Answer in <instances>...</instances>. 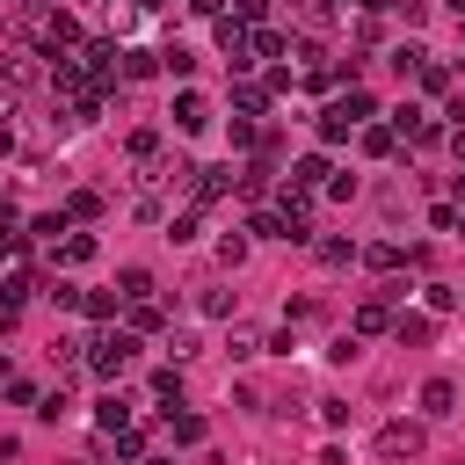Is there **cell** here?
I'll return each instance as SVG.
<instances>
[{
    "label": "cell",
    "mask_w": 465,
    "mask_h": 465,
    "mask_svg": "<svg viewBox=\"0 0 465 465\" xmlns=\"http://www.w3.org/2000/svg\"><path fill=\"white\" fill-rule=\"evenodd\" d=\"M0 392H7V400H15V407H36V400H44V392H36V385H29V378H15V371H7V385H0Z\"/></svg>",
    "instance_id": "obj_25"
},
{
    "label": "cell",
    "mask_w": 465,
    "mask_h": 465,
    "mask_svg": "<svg viewBox=\"0 0 465 465\" xmlns=\"http://www.w3.org/2000/svg\"><path fill=\"white\" fill-rule=\"evenodd\" d=\"M80 312L87 320H116V291H80Z\"/></svg>",
    "instance_id": "obj_18"
},
{
    "label": "cell",
    "mask_w": 465,
    "mask_h": 465,
    "mask_svg": "<svg viewBox=\"0 0 465 465\" xmlns=\"http://www.w3.org/2000/svg\"><path fill=\"white\" fill-rule=\"evenodd\" d=\"M218 262H225V269H240V262H247V240H240V232H225V240H218Z\"/></svg>",
    "instance_id": "obj_28"
},
{
    "label": "cell",
    "mask_w": 465,
    "mask_h": 465,
    "mask_svg": "<svg viewBox=\"0 0 465 465\" xmlns=\"http://www.w3.org/2000/svg\"><path fill=\"white\" fill-rule=\"evenodd\" d=\"M247 51H254V65L262 58H283V29H247Z\"/></svg>",
    "instance_id": "obj_14"
},
{
    "label": "cell",
    "mask_w": 465,
    "mask_h": 465,
    "mask_svg": "<svg viewBox=\"0 0 465 465\" xmlns=\"http://www.w3.org/2000/svg\"><path fill=\"white\" fill-rule=\"evenodd\" d=\"M51 262H65V269L94 262V232H65V240H51Z\"/></svg>",
    "instance_id": "obj_7"
},
{
    "label": "cell",
    "mask_w": 465,
    "mask_h": 465,
    "mask_svg": "<svg viewBox=\"0 0 465 465\" xmlns=\"http://www.w3.org/2000/svg\"><path fill=\"white\" fill-rule=\"evenodd\" d=\"M189 7H196V15H211V22L225 15V0H189Z\"/></svg>",
    "instance_id": "obj_34"
},
{
    "label": "cell",
    "mask_w": 465,
    "mask_h": 465,
    "mask_svg": "<svg viewBox=\"0 0 465 465\" xmlns=\"http://www.w3.org/2000/svg\"><path fill=\"white\" fill-rule=\"evenodd\" d=\"M36 44H44V58H65V44H80V22L73 15H44L36 22Z\"/></svg>",
    "instance_id": "obj_3"
},
{
    "label": "cell",
    "mask_w": 465,
    "mask_h": 465,
    "mask_svg": "<svg viewBox=\"0 0 465 465\" xmlns=\"http://www.w3.org/2000/svg\"><path fill=\"white\" fill-rule=\"evenodd\" d=\"M356 138H363V153H371V160H385V153L400 145V131H392V124H363Z\"/></svg>",
    "instance_id": "obj_13"
},
{
    "label": "cell",
    "mask_w": 465,
    "mask_h": 465,
    "mask_svg": "<svg viewBox=\"0 0 465 465\" xmlns=\"http://www.w3.org/2000/svg\"><path fill=\"white\" fill-rule=\"evenodd\" d=\"M458 15H465V0H458Z\"/></svg>",
    "instance_id": "obj_39"
},
{
    "label": "cell",
    "mask_w": 465,
    "mask_h": 465,
    "mask_svg": "<svg viewBox=\"0 0 465 465\" xmlns=\"http://www.w3.org/2000/svg\"><path fill=\"white\" fill-rule=\"evenodd\" d=\"M94 414H102V429H109V436H116V429H131V407H124V400H116V392H109V400H102V407H94Z\"/></svg>",
    "instance_id": "obj_24"
},
{
    "label": "cell",
    "mask_w": 465,
    "mask_h": 465,
    "mask_svg": "<svg viewBox=\"0 0 465 465\" xmlns=\"http://www.w3.org/2000/svg\"><path fill=\"white\" fill-rule=\"evenodd\" d=\"M429 450V436H421V421H385L378 429V458H392V465H407V458H421Z\"/></svg>",
    "instance_id": "obj_2"
},
{
    "label": "cell",
    "mask_w": 465,
    "mask_h": 465,
    "mask_svg": "<svg viewBox=\"0 0 465 465\" xmlns=\"http://www.w3.org/2000/svg\"><path fill=\"white\" fill-rule=\"evenodd\" d=\"M392 334L421 349V341H436V320H429V312H400V320H392Z\"/></svg>",
    "instance_id": "obj_12"
},
{
    "label": "cell",
    "mask_w": 465,
    "mask_h": 465,
    "mask_svg": "<svg viewBox=\"0 0 465 465\" xmlns=\"http://www.w3.org/2000/svg\"><path fill=\"white\" fill-rule=\"evenodd\" d=\"M363 262L392 276V269H407V262H421V247H392V240H378V247H363Z\"/></svg>",
    "instance_id": "obj_8"
},
{
    "label": "cell",
    "mask_w": 465,
    "mask_h": 465,
    "mask_svg": "<svg viewBox=\"0 0 465 465\" xmlns=\"http://www.w3.org/2000/svg\"><path fill=\"white\" fill-rule=\"evenodd\" d=\"M189 174H196V182H189V189H196V203H218V196H225V189L240 182L232 167H189Z\"/></svg>",
    "instance_id": "obj_5"
},
{
    "label": "cell",
    "mask_w": 465,
    "mask_h": 465,
    "mask_svg": "<svg viewBox=\"0 0 465 465\" xmlns=\"http://www.w3.org/2000/svg\"><path fill=\"white\" fill-rule=\"evenodd\" d=\"M334 109H341V116H349V124H356V131H363V124H371V116H378V94H371V87H349V94H341V102H334Z\"/></svg>",
    "instance_id": "obj_10"
},
{
    "label": "cell",
    "mask_w": 465,
    "mask_h": 465,
    "mask_svg": "<svg viewBox=\"0 0 465 465\" xmlns=\"http://www.w3.org/2000/svg\"><path fill=\"white\" fill-rule=\"evenodd\" d=\"M131 356H138L131 334H94V341H87V371H94V378H124Z\"/></svg>",
    "instance_id": "obj_1"
},
{
    "label": "cell",
    "mask_w": 465,
    "mask_h": 465,
    "mask_svg": "<svg viewBox=\"0 0 465 465\" xmlns=\"http://www.w3.org/2000/svg\"><path fill=\"white\" fill-rule=\"evenodd\" d=\"M116 298H124V305L153 298V269H138V262H131V269H116Z\"/></svg>",
    "instance_id": "obj_11"
},
{
    "label": "cell",
    "mask_w": 465,
    "mask_h": 465,
    "mask_svg": "<svg viewBox=\"0 0 465 465\" xmlns=\"http://www.w3.org/2000/svg\"><path fill=\"white\" fill-rule=\"evenodd\" d=\"M349 334H392V305L385 298H363L356 320H349Z\"/></svg>",
    "instance_id": "obj_6"
},
{
    "label": "cell",
    "mask_w": 465,
    "mask_h": 465,
    "mask_svg": "<svg viewBox=\"0 0 465 465\" xmlns=\"http://www.w3.org/2000/svg\"><path fill=\"white\" fill-rule=\"evenodd\" d=\"M458 22H465V15H458Z\"/></svg>",
    "instance_id": "obj_41"
},
{
    "label": "cell",
    "mask_w": 465,
    "mask_h": 465,
    "mask_svg": "<svg viewBox=\"0 0 465 465\" xmlns=\"http://www.w3.org/2000/svg\"><path fill=\"white\" fill-rule=\"evenodd\" d=\"M196 232H203V218H196V211H182V218L167 225V240H196Z\"/></svg>",
    "instance_id": "obj_32"
},
{
    "label": "cell",
    "mask_w": 465,
    "mask_h": 465,
    "mask_svg": "<svg viewBox=\"0 0 465 465\" xmlns=\"http://www.w3.org/2000/svg\"><path fill=\"white\" fill-rule=\"evenodd\" d=\"M116 73L124 80H145V73H160V58L153 51H116Z\"/></svg>",
    "instance_id": "obj_15"
},
{
    "label": "cell",
    "mask_w": 465,
    "mask_h": 465,
    "mask_svg": "<svg viewBox=\"0 0 465 465\" xmlns=\"http://www.w3.org/2000/svg\"><path fill=\"white\" fill-rule=\"evenodd\" d=\"M327 174H334V167H327V160H320V153H312V160H298V167H291V182H305V189H320V182H327Z\"/></svg>",
    "instance_id": "obj_21"
},
{
    "label": "cell",
    "mask_w": 465,
    "mask_h": 465,
    "mask_svg": "<svg viewBox=\"0 0 465 465\" xmlns=\"http://www.w3.org/2000/svg\"><path fill=\"white\" fill-rule=\"evenodd\" d=\"M232 356H262V334L254 327H232Z\"/></svg>",
    "instance_id": "obj_33"
},
{
    "label": "cell",
    "mask_w": 465,
    "mask_h": 465,
    "mask_svg": "<svg viewBox=\"0 0 465 465\" xmlns=\"http://www.w3.org/2000/svg\"><path fill=\"white\" fill-rule=\"evenodd\" d=\"M138 7H160V0H138Z\"/></svg>",
    "instance_id": "obj_38"
},
{
    "label": "cell",
    "mask_w": 465,
    "mask_h": 465,
    "mask_svg": "<svg viewBox=\"0 0 465 465\" xmlns=\"http://www.w3.org/2000/svg\"><path fill=\"white\" fill-rule=\"evenodd\" d=\"M116 458H131V465H138V458H145V436H138V429H116Z\"/></svg>",
    "instance_id": "obj_30"
},
{
    "label": "cell",
    "mask_w": 465,
    "mask_h": 465,
    "mask_svg": "<svg viewBox=\"0 0 465 465\" xmlns=\"http://www.w3.org/2000/svg\"><path fill=\"white\" fill-rule=\"evenodd\" d=\"M131 327H138V334H153V327H160V305H153V298H138V305H131Z\"/></svg>",
    "instance_id": "obj_29"
},
{
    "label": "cell",
    "mask_w": 465,
    "mask_h": 465,
    "mask_svg": "<svg viewBox=\"0 0 465 465\" xmlns=\"http://www.w3.org/2000/svg\"><path fill=\"white\" fill-rule=\"evenodd\" d=\"M29 291H36V276H29V269H15V276L0 283V305H15V312H22V298H29Z\"/></svg>",
    "instance_id": "obj_17"
},
{
    "label": "cell",
    "mask_w": 465,
    "mask_h": 465,
    "mask_svg": "<svg viewBox=\"0 0 465 465\" xmlns=\"http://www.w3.org/2000/svg\"><path fill=\"white\" fill-rule=\"evenodd\" d=\"M167 429H174V443H203V414H174L167 407Z\"/></svg>",
    "instance_id": "obj_19"
},
{
    "label": "cell",
    "mask_w": 465,
    "mask_h": 465,
    "mask_svg": "<svg viewBox=\"0 0 465 465\" xmlns=\"http://www.w3.org/2000/svg\"><path fill=\"white\" fill-rule=\"evenodd\" d=\"M203 124H211V102H203L196 87H182V94H174V131H203Z\"/></svg>",
    "instance_id": "obj_4"
},
{
    "label": "cell",
    "mask_w": 465,
    "mask_h": 465,
    "mask_svg": "<svg viewBox=\"0 0 465 465\" xmlns=\"http://www.w3.org/2000/svg\"><path fill=\"white\" fill-rule=\"evenodd\" d=\"M131 160H160V131H131Z\"/></svg>",
    "instance_id": "obj_27"
},
{
    "label": "cell",
    "mask_w": 465,
    "mask_h": 465,
    "mask_svg": "<svg viewBox=\"0 0 465 465\" xmlns=\"http://www.w3.org/2000/svg\"><path fill=\"white\" fill-rule=\"evenodd\" d=\"M414 80H421L429 94H443V87H450V65H436V58H421V65H414Z\"/></svg>",
    "instance_id": "obj_20"
},
{
    "label": "cell",
    "mask_w": 465,
    "mask_h": 465,
    "mask_svg": "<svg viewBox=\"0 0 465 465\" xmlns=\"http://www.w3.org/2000/svg\"><path fill=\"white\" fill-rule=\"evenodd\" d=\"M458 225H465V218H458Z\"/></svg>",
    "instance_id": "obj_40"
},
{
    "label": "cell",
    "mask_w": 465,
    "mask_h": 465,
    "mask_svg": "<svg viewBox=\"0 0 465 465\" xmlns=\"http://www.w3.org/2000/svg\"><path fill=\"white\" fill-rule=\"evenodd\" d=\"M232 109H240V116H262V109H269V87L240 80V87H232Z\"/></svg>",
    "instance_id": "obj_16"
},
{
    "label": "cell",
    "mask_w": 465,
    "mask_h": 465,
    "mask_svg": "<svg viewBox=\"0 0 465 465\" xmlns=\"http://www.w3.org/2000/svg\"><path fill=\"white\" fill-rule=\"evenodd\" d=\"M29 73H36L29 51H7V58H0V80H29Z\"/></svg>",
    "instance_id": "obj_31"
},
{
    "label": "cell",
    "mask_w": 465,
    "mask_h": 465,
    "mask_svg": "<svg viewBox=\"0 0 465 465\" xmlns=\"http://www.w3.org/2000/svg\"><path fill=\"white\" fill-rule=\"evenodd\" d=\"M65 218H102V196H94V189H73V196H65Z\"/></svg>",
    "instance_id": "obj_22"
},
{
    "label": "cell",
    "mask_w": 465,
    "mask_h": 465,
    "mask_svg": "<svg viewBox=\"0 0 465 465\" xmlns=\"http://www.w3.org/2000/svg\"><path fill=\"white\" fill-rule=\"evenodd\" d=\"M450 153H458V160H465V124H458V131H450Z\"/></svg>",
    "instance_id": "obj_36"
},
{
    "label": "cell",
    "mask_w": 465,
    "mask_h": 465,
    "mask_svg": "<svg viewBox=\"0 0 465 465\" xmlns=\"http://www.w3.org/2000/svg\"><path fill=\"white\" fill-rule=\"evenodd\" d=\"M356 7H363V15H385V7H392V0H356Z\"/></svg>",
    "instance_id": "obj_35"
},
{
    "label": "cell",
    "mask_w": 465,
    "mask_h": 465,
    "mask_svg": "<svg viewBox=\"0 0 465 465\" xmlns=\"http://www.w3.org/2000/svg\"><path fill=\"white\" fill-rule=\"evenodd\" d=\"M0 254H22V218L0 211Z\"/></svg>",
    "instance_id": "obj_26"
},
{
    "label": "cell",
    "mask_w": 465,
    "mask_h": 465,
    "mask_svg": "<svg viewBox=\"0 0 465 465\" xmlns=\"http://www.w3.org/2000/svg\"><path fill=\"white\" fill-rule=\"evenodd\" d=\"M450 407H458V385H450V378H429V385H421V414H429V421H443Z\"/></svg>",
    "instance_id": "obj_9"
},
{
    "label": "cell",
    "mask_w": 465,
    "mask_h": 465,
    "mask_svg": "<svg viewBox=\"0 0 465 465\" xmlns=\"http://www.w3.org/2000/svg\"><path fill=\"white\" fill-rule=\"evenodd\" d=\"M153 400H182V363H167V371H153Z\"/></svg>",
    "instance_id": "obj_23"
},
{
    "label": "cell",
    "mask_w": 465,
    "mask_h": 465,
    "mask_svg": "<svg viewBox=\"0 0 465 465\" xmlns=\"http://www.w3.org/2000/svg\"><path fill=\"white\" fill-rule=\"evenodd\" d=\"M138 465H167V458H138Z\"/></svg>",
    "instance_id": "obj_37"
}]
</instances>
